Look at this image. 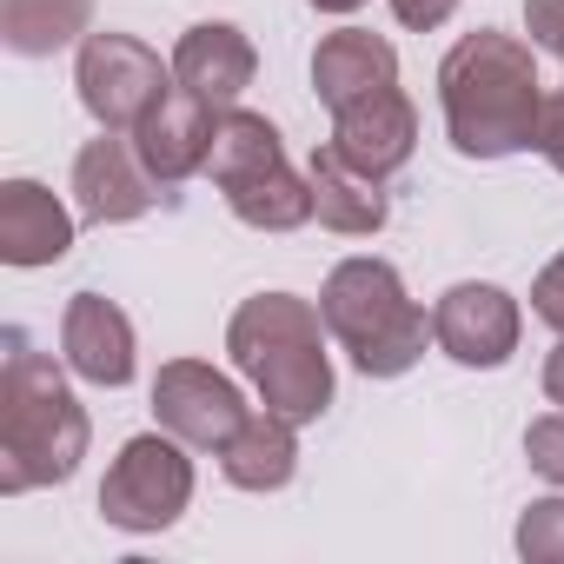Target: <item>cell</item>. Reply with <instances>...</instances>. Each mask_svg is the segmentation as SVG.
<instances>
[{
  "label": "cell",
  "mask_w": 564,
  "mask_h": 564,
  "mask_svg": "<svg viewBox=\"0 0 564 564\" xmlns=\"http://www.w3.org/2000/svg\"><path fill=\"white\" fill-rule=\"evenodd\" d=\"M74 246V213L41 180L0 186V259L8 265H61Z\"/></svg>",
  "instance_id": "cell-15"
},
{
  "label": "cell",
  "mask_w": 564,
  "mask_h": 564,
  "mask_svg": "<svg viewBox=\"0 0 564 564\" xmlns=\"http://www.w3.org/2000/svg\"><path fill=\"white\" fill-rule=\"evenodd\" d=\"M319 326H326V313H313L293 293H259L226 326V352L252 379L259 405L286 412L300 425L333 405V359H326Z\"/></svg>",
  "instance_id": "cell-3"
},
{
  "label": "cell",
  "mask_w": 564,
  "mask_h": 564,
  "mask_svg": "<svg viewBox=\"0 0 564 564\" xmlns=\"http://www.w3.org/2000/svg\"><path fill=\"white\" fill-rule=\"evenodd\" d=\"M252 41L232 28V21H199V28H186L180 34V47H173V80L186 87V94H199L206 107H239V94L252 87Z\"/></svg>",
  "instance_id": "cell-14"
},
{
  "label": "cell",
  "mask_w": 564,
  "mask_h": 564,
  "mask_svg": "<svg viewBox=\"0 0 564 564\" xmlns=\"http://www.w3.org/2000/svg\"><path fill=\"white\" fill-rule=\"evenodd\" d=\"M438 100H445V133L465 160H505L538 147V113H544V80L524 41L511 34H465L445 67H438Z\"/></svg>",
  "instance_id": "cell-1"
},
{
  "label": "cell",
  "mask_w": 564,
  "mask_h": 564,
  "mask_svg": "<svg viewBox=\"0 0 564 564\" xmlns=\"http://www.w3.org/2000/svg\"><path fill=\"white\" fill-rule=\"evenodd\" d=\"M87 458V412L54 372L47 352H34L28 333H8L0 366V491L21 498L41 485H67Z\"/></svg>",
  "instance_id": "cell-2"
},
{
  "label": "cell",
  "mask_w": 564,
  "mask_h": 564,
  "mask_svg": "<svg viewBox=\"0 0 564 564\" xmlns=\"http://www.w3.org/2000/svg\"><path fill=\"white\" fill-rule=\"evenodd\" d=\"M544 399H551V405L564 412V339H557V352L544 359Z\"/></svg>",
  "instance_id": "cell-26"
},
{
  "label": "cell",
  "mask_w": 564,
  "mask_h": 564,
  "mask_svg": "<svg viewBox=\"0 0 564 564\" xmlns=\"http://www.w3.org/2000/svg\"><path fill=\"white\" fill-rule=\"evenodd\" d=\"M206 173L219 180L232 219L252 226V232H293V226L313 219V180L286 166L279 127H272L265 113L226 107V113H219V133H213Z\"/></svg>",
  "instance_id": "cell-5"
},
{
  "label": "cell",
  "mask_w": 564,
  "mask_h": 564,
  "mask_svg": "<svg viewBox=\"0 0 564 564\" xmlns=\"http://www.w3.org/2000/svg\"><path fill=\"white\" fill-rule=\"evenodd\" d=\"M392 14H399V28H412V34H432V28H445V21L458 14V0H392Z\"/></svg>",
  "instance_id": "cell-25"
},
{
  "label": "cell",
  "mask_w": 564,
  "mask_h": 564,
  "mask_svg": "<svg viewBox=\"0 0 564 564\" xmlns=\"http://www.w3.org/2000/svg\"><path fill=\"white\" fill-rule=\"evenodd\" d=\"M313 87L326 100V113H346L352 100L379 94V87H399V54L386 34H366V28H339L319 41L313 54Z\"/></svg>",
  "instance_id": "cell-16"
},
{
  "label": "cell",
  "mask_w": 564,
  "mask_h": 564,
  "mask_svg": "<svg viewBox=\"0 0 564 564\" xmlns=\"http://www.w3.org/2000/svg\"><path fill=\"white\" fill-rule=\"evenodd\" d=\"M518 557L524 564H564V498H538L518 518Z\"/></svg>",
  "instance_id": "cell-20"
},
{
  "label": "cell",
  "mask_w": 564,
  "mask_h": 564,
  "mask_svg": "<svg viewBox=\"0 0 564 564\" xmlns=\"http://www.w3.org/2000/svg\"><path fill=\"white\" fill-rule=\"evenodd\" d=\"M319 14H352V8H366V0H313Z\"/></svg>",
  "instance_id": "cell-27"
},
{
  "label": "cell",
  "mask_w": 564,
  "mask_h": 564,
  "mask_svg": "<svg viewBox=\"0 0 564 564\" xmlns=\"http://www.w3.org/2000/svg\"><path fill=\"white\" fill-rule=\"evenodd\" d=\"M306 180H313V213H319V226H333V232H346V239L379 232V226H386V213H392V206H386V180L359 173L333 140H326V147H313Z\"/></svg>",
  "instance_id": "cell-17"
},
{
  "label": "cell",
  "mask_w": 564,
  "mask_h": 564,
  "mask_svg": "<svg viewBox=\"0 0 564 564\" xmlns=\"http://www.w3.org/2000/svg\"><path fill=\"white\" fill-rule=\"evenodd\" d=\"M213 133H219V107H206L199 94H186L173 80V94L133 127V153L160 186H180L213 160Z\"/></svg>",
  "instance_id": "cell-10"
},
{
  "label": "cell",
  "mask_w": 564,
  "mask_h": 564,
  "mask_svg": "<svg viewBox=\"0 0 564 564\" xmlns=\"http://www.w3.org/2000/svg\"><path fill=\"white\" fill-rule=\"evenodd\" d=\"M319 313H326V333L352 352L366 379H399L425 359L432 319L412 306L405 279L386 259H339L319 293Z\"/></svg>",
  "instance_id": "cell-4"
},
{
  "label": "cell",
  "mask_w": 564,
  "mask_h": 564,
  "mask_svg": "<svg viewBox=\"0 0 564 564\" xmlns=\"http://www.w3.org/2000/svg\"><path fill=\"white\" fill-rule=\"evenodd\" d=\"M94 21V0H0V47L21 61H47L74 47Z\"/></svg>",
  "instance_id": "cell-19"
},
{
  "label": "cell",
  "mask_w": 564,
  "mask_h": 564,
  "mask_svg": "<svg viewBox=\"0 0 564 564\" xmlns=\"http://www.w3.org/2000/svg\"><path fill=\"white\" fill-rule=\"evenodd\" d=\"M186 438L173 432H140L120 445L107 485H100V518L113 531H166L193 505V458L180 452Z\"/></svg>",
  "instance_id": "cell-6"
},
{
  "label": "cell",
  "mask_w": 564,
  "mask_h": 564,
  "mask_svg": "<svg viewBox=\"0 0 564 564\" xmlns=\"http://www.w3.org/2000/svg\"><path fill=\"white\" fill-rule=\"evenodd\" d=\"M219 471L239 491H279V485H293V471H300V419L272 412V405L246 412V425L219 452Z\"/></svg>",
  "instance_id": "cell-18"
},
{
  "label": "cell",
  "mask_w": 564,
  "mask_h": 564,
  "mask_svg": "<svg viewBox=\"0 0 564 564\" xmlns=\"http://www.w3.org/2000/svg\"><path fill=\"white\" fill-rule=\"evenodd\" d=\"M518 326H524L518 300L505 286H478V279H458V286L438 293V306H432L438 352L458 359V366H478V372H491V366H505L518 352Z\"/></svg>",
  "instance_id": "cell-9"
},
{
  "label": "cell",
  "mask_w": 564,
  "mask_h": 564,
  "mask_svg": "<svg viewBox=\"0 0 564 564\" xmlns=\"http://www.w3.org/2000/svg\"><path fill=\"white\" fill-rule=\"evenodd\" d=\"M333 147H339L359 173L392 180V173L412 160V147H419V113H412V100H405L399 87H379V94L352 100L346 113H333Z\"/></svg>",
  "instance_id": "cell-12"
},
{
  "label": "cell",
  "mask_w": 564,
  "mask_h": 564,
  "mask_svg": "<svg viewBox=\"0 0 564 564\" xmlns=\"http://www.w3.org/2000/svg\"><path fill=\"white\" fill-rule=\"evenodd\" d=\"M74 87H80V107L107 133H133L173 94V67H160V54L147 41H133V34H87Z\"/></svg>",
  "instance_id": "cell-7"
},
{
  "label": "cell",
  "mask_w": 564,
  "mask_h": 564,
  "mask_svg": "<svg viewBox=\"0 0 564 564\" xmlns=\"http://www.w3.org/2000/svg\"><path fill=\"white\" fill-rule=\"evenodd\" d=\"M61 352H67V366L87 386L120 392L133 379V319L113 300H100V293H74L67 319H61Z\"/></svg>",
  "instance_id": "cell-13"
},
{
  "label": "cell",
  "mask_w": 564,
  "mask_h": 564,
  "mask_svg": "<svg viewBox=\"0 0 564 564\" xmlns=\"http://www.w3.org/2000/svg\"><path fill=\"white\" fill-rule=\"evenodd\" d=\"M524 28H531V47L564 61V0H524Z\"/></svg>",
  "instance_id": "cell-23"
},
{
  "label": "cell",
  "mask_w": 564,
  "mask_h": 564,
  "mask_svg": "<svg viewBox=\"0 0 564 564\" xmlns=\"http://www.w3.org/2000/svg\"><path fill=\"white\" fill-rule=\"evenodd\" d=\"M153 412L173 438H186L193 452H226V438L246 425V399L226 372L199 366V359H173L153 379Z\"/></svg>",
  "instance_id": "cell-8"
},
{
  "label": "cell",
  "mask_w": 564,
  "mask_h": 564,
  "mask_svg": "<svg viewBox=\"0 0 564 564\" xmlns=\"http://www.w3.org/2000/svg\"><path fill=\"white\" fill-rule=\"evenodd\" d=\"M531 313H538L551 333H564V252L531 279Z\"/></svg>",
  "instance_id": "cell-22"
},
{
  "label": "cell",
  "mask_w": 564,
  "mask_h": 564,
  "mask_svg": "<svg viewBox=\"0 0 564 564\" xmlns=\"http://www.w3.org/2000/svg\"><path fill=\"white\" fill-rule=\"evenodd\" d=\"M538 153L564 173V87L544 94V113H538Z\"/></svg>",
  "instance_id": "cell-24"
},
{
  "label": "cell",
  "mask_w": 564,
  "mask_h": 564,
  "mask_svg": "<svg viewBox=\"0 0 564 564\" xmlns=\"http://www.w3.org/2000/svg\"><path fill=\"white\" fill-rule=\"evenodd\" d=\"M153 186L160 180L140 166L133 140H120V133L87 140L80 160H74V206H80L87 226H127V219H140L153 206Z\"/></svg>",
  "instance_id": "cell-11"
},
{
  "label": "cell",
  "mask_w": 564,
  "mask_h": 564,
  "mask_svg": "<svg viewBox=\"0 0 564 564\" xmlns=\"http://www.w3.org/2000/svg\"><path fill=\"white\" fill-rule=\"evenodd\" d=\"M524 458H531V471H544L551 485H564V412H551V419H538L524 432Z\"/></svg>",
  "instance_id": "cell-21"
}]
</instances>
